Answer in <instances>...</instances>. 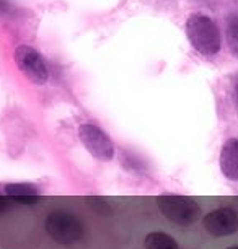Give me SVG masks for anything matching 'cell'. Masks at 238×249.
<instances>
[{
    "instance_id": "cell-1",
    "label": "cell",
    "mask_w": 238,
    "mask_h": 249,
    "mask_svg": "<svg viewBox=\"0 0 238 249\" xmlns=\"http://www.w3.org/2000/svg\"><path fill=\"white\" fill-rule=\"evenodd\" d=\"M186 33L193 48L206 57L216 55L222 48L220 31L216 23L206 15H191L186 21Z\"/></svg>"
},
{
    "instance_id": "cell-2",
    "label": "cell",
    "mask_w": 238,
    "mask_h": 249,
    "mask_svg": "<svg viewBox=\"0 0 238 249\" xmlns=\"http://www.w3.org/2000/svg\"><path fill=\"white\" fill-rule=\"evenodd\" d=\"M157 204L163 217L170 220L171 223L180 227L193 225L201 217V207L198 202H194L189 197L165 194L157 197Z\"/></svg>"
},
{
    "instance_id": "cell-3",
    "label": "cell",
    "mask_w": 238,
    "mask_h": 249,
    "mask_svg": "<svg viewBox=\"0 0 238 249\" xmlns=\"http://www.w3.org/2000/svg\"><path fill=\"white\" fill-rule=\"evenodd\" d=\"M46 233L59 244H72L83 238V223L71 212L57 210L48 215L44 222Z\"/></svg>"
},
{
    "instance_id": "cell-4",
    "label": "cell",
    "mask_w": 238,
    "mask_h": 249,
    "mask_svg": "<svg viewBox=\"0 0 238 249\" xmlns=\"http://www.w3.org/2000/svg\"><path fill=\"white\" fill-rule=\"evenodd\" d=\"M78 139L93 158L100 160V161H110L114 158L116 150L113 140L96 124H92V122L82 124L78 127Z\"/></svg>"
},
{
    "instance_id": "cell-5",
    "label": "cell",
    "mask_w": 238,
    "mask_h": 249,
    "mask_svg": "<svg viewBox=\"0 0 238 249\" xmlns=\"http://www.w3.org/2000/svg\"><path fill=\"white\" fill-rule=\"evenodd\" d=\"M15 62L21 73L35 85H44L49 78L48 64L44 57L31 46H18L15 49Z\"/></svg>"
},
{
    "instance_id": "cell-6",
    "label": "cell",
    "mask_w": 238,
    "mask_h": 249,
    "mask_svg": "<svg viewBox=\"0 0 238 249\" xmlns=\"http://www.w3.org/2000/svg\"><path fill=\"white\" fill-rule=\"evenodd\" d=\"M202 225L212 236H230L238 230V213L232 207H219L204 217Z\"/></svg>"
},
{
    "instance_id": "cell-7",
    "label": "cell",
    "mask_w": 238,
    "mask_h": 249,
    "mask_svg": "<svg viewBox=\"0 0 238 249\" xmlns=\"http://www.w3.org/2000/svg\"><path fill=\"white\" fill-rule=\"evenodd\" d=\"M222 175L230 181H238V139H228L222 147L219 158Z\"/></svg>"
},
{
    "instance_id": "cell-8",
    "label": "cell",
    "mask_w": 238,
    "mask_h": 249,
    "mask_svg": "<svg viewBox=\"0 0 238 249\" xmlns=\"http://www.w3.org/2000/svg\"><path fill=\"white\" fill-rule=\"evenodd\" d=\"M146 249H180L178 243L173 236L163 231H152L144 239Z\"/></svg>"
},
{
    "instance_id": "cell-9",
    "label": "cell",
    "mask_w": 238,
    "mask_h": 249,
    "mask_svg": "<svg viewBox=\"0 0 238 249\" xmlns=\"http://www.w3.org/2000/svg\"><path fill=\"white\" fill-rule=\"evenodd\" d=\"M225 37L230 53L238 59V15H230L227 21Z\"/></svg>"
},
{
    "instance_id": "cell-10",
    "label": "cell",
    "mask_w": 238,
    "mask_h": 249,
    "mask_svg": "<svg viewBox=\"0 0 238 249\" xmlns=\"http://www.w3.org/2000/svg\"><path fill=\"white\" fill-rule=\"evenodd\" d=\"M3 192L8 197H28V196H38L39 189L33 184H7L3 187Z\"/></svg>"
},
{
    "instance_id": "cell-11",
    "label": "cell",
    "mask_w": 238,
    "mask_h": 249,
    "mask_svg": "<svg viewBox=\"0 0 238 249\" xmlns=\"http://www.w3.org/2000/svg\"><path fill=\"white\" fill-rule=\"evenodd\" d=\"M12 204H13L12 197H8V196H5V194H0V213L5 212V210H7Z\"/></svg>"
},
{
    "instance_id": "cell-12",
    "label": "cell",
    "mask_w": 238,
    "mask_h": 249,
    "mask_svg": "<svg viewBox=\"0 0 238 249\" xmlns=\"http://www.w3.org/2000/svg\"><path fill=\"white\" fill-rule=\"evenodd\" d=\"M233 93H235V100L238 103V78L235 80V88H233Z\"/></svg>"
},
{
    "instance_id": "cell-13",
    "label": "cell",
    "mask_w": 238,
    "mask_h": 249,
    "mask_svg": "<svg viewBox=\"0 0 238 249\" xmlns=\"http://www.w3.org/2000/svg\"><path fill=\"white\" fill-rule=\"evenodd\" d=\"M227 249H238V246H228Z\"/></svg>"
}]
</instances>
